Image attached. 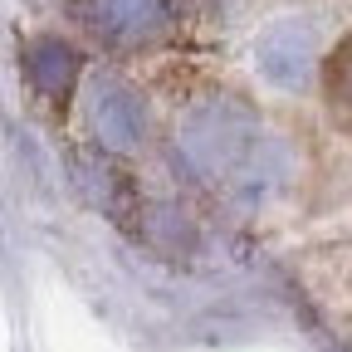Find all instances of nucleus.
I'll use <instances>...</instances> for the list:
<instances>
[{"label":"nucleus","mask_w":352,"mask_h":352,"mask_svg":"<svg viewBox=\"0 0 352 352\" xmlns=\"http://www.w3.org/2000/svg\"><path fill=\"white\" fill-rule=\"evenodd\" d=\"M264 138H270L264 118L235 94H215L210 88V94H196L176 113V147H182L186 166L220 191L250 166V157L264 147Z\"/></svg>","instance_id":"nucleus-1"},{"label":"nucleus","mask_w":352,"mask_h":352,"mask_svg":"<svg viewBox=\"0 0 352 352\" xmlns=\"http://www.w3.org/2000/svg\"><path fill=\"white\" fill-rule=\"evenodd\" d=\"M88 39L118 54L166 50L186 25V0H74Z\"/></svg>","instance_id":"nucleus-2"},{"label":"nucleus","mask_w":352,"mask_h":352,"mask_svg":"<svg viewBox=\"0 0 352 352\" xmlns=\"http://www.w3.org/2000/svg\"><path fill=\"white\" fill-rule=\"evenodd\" d=\"M328 50L333 44L323 39V25L314 15H279L254 34L250 59H254V74L274 94H314Z\"/></svg>","instance_id":"nucleus-3"},{"label":"nucleus","mask_w":352,"mask_h":352,"mask_svg":"<svg viewBox=\"0 0 352 352\" xmlns=\"http://www.w3.org/2000/svg\"><path fill=\"white\" fill-rule=\"evenodd\" d=\"M83 118L94 127V138L113 152H132L142 138H147V103L142 94L132 88L127 78H88L83 88Z\"/></svg>","instance_id":"nucleus-4"},{"label":"nucleus","mask_w":352,"mask_h":352,"mask_svg":"<svg viewBox=\"0 0 352 352\" xmlns=\"http://www.w3.org/2000/svg\"><path fill=\"white\" fill-rule=\"evenodd\" d=\"M20 69H25L30 88H34V94H44V98L69 94V88L78 83V74H83L78 54L69 50L64 39H30V50H25Z\"/></svg>","instance_id":"nucleus-5"},{"label":"nucleus","mask_w":352,"mask_h":352,"mask_svg":"<svg viewBox=\"0 0 352 352\" xmlns=\"http://www.w3.org/2000/svg\"><path fill=\"white\" fill-rule=\"evenodd\" d=\"M318 94H323V108L328 118L352 138V34H342L328 59H323V78H318Z\"/></svg>","instance_id":"nucleus-6"}]
</instances>
